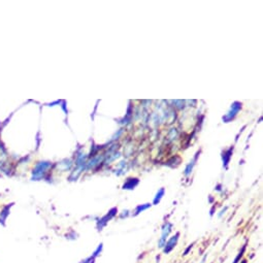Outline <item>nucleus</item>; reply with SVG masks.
Returning <instances> with one entry per match:
<instances>
[{
    "mask_svg": "<svg viewBox=\"0 0 263 263\" xmlns=\"http://www.w3.org/2000/svg\"><path fill=\"white\" fill-rule=\"evenodd\" d=\"M171 230H173V224L169 223V222H166V223L163 225V227H162V234H161L160 239H159V242H158V248H160V249L164 248Z\"/></svg>",
    "mask_w": 263,
    "mask_h": 263,
    "instance_id": "obj_1",
    "label": "nucleus"
},
{
    "mask_svg": "<svg viewBox=\"0 0 263 263\" xmlns=\"http://www.w3.org/2000/svg\"><path fill=\"white\" fill-rule=\"evenodd\" d=\"M240 108H242V103L239 102V101L233 102L232 105H231V107H230V111L228 112L223 118H222L223 119V122L228 123V122H230L231 120H233V119L235 118V116L237 115V112L240 111Z\"/></svg>",
    "mask_w": 263,
    "mask_h": 263,
    "instance_id": "obj_2",
    "label": "nucleus"
},
{
    "mask_svg": "<svg viewBox=\"0 0 263 263\" xmlns=\"http://www.w3.org/2000/svg\"><path fill=\"white\" fill-rule=\"evenodd\" d=\"M117 213H118V208H112L111 211H109L107 214L104 216V217H102L98 222H97V230L101 231L102 228L104 227L106 224H107V222L111 220V219L114 218L116 215H117Z\"/></svg>",
    "mask_w": 263,
    "mask_h": 263,
    "instance_id": "obj_3",
    "label": "nucleus"
},
{
    "mask_svg": "<svg viewBox=\"0 0 263 263\" xmlns=\"http://www.w3.org/2000/svg\"><path fill=\"white\" fill-rule=\"evenodd\" d=\"M178 239H180V232H177L173 236H171L169 239L167 240L166 243H165L164 248H163V253L164 254H169V253L173 251V250L175 248L177 243L178 242Z\"/></svg>",
    "mask_w": 263,
    "mask_h": 263,
    "instance_id": "obj_4",
    "label": "nucleus"
},
{
    "mask_svg": "<svg viewBox=\"0 0 263 263\" xmlns=\"http://www.w3.org/2000/svg\"><path fill=\"white\" fill-rule=\"evenodd\" d=\"M139 183V180L136 178H127V181L125 182L123 187H122V189L124 190H133L134 188H135L137 185H138Z\"/></svg>",
    "mask_w": 263,
    "mask_h": 263,
    "instance_id": "obj_5",
    "label": "nucleus"
},
{
    "mask_svg": "<svg viewBox=\"0 0 263 263\" xmlns=\"http://www.w3.org/2000/svg\"><path fill=\"white\" fill-rule=\"evenodd\" d=\"M232 151H233V148H230L229 150H227L226 152H224L223 155H222V158H223V166L224 167H227L228 163H229L231 155H232Z\"/></svg>",
    "mask_w": 263,
    "mask_h": 263,
    "instance_id": "obj_6",
    "label": "nucleus"
},
{
    "mask_svg": "<svg viewBox=\"0 0 263 263\" xmlns=\"http://www.w3.org/2000/svg\"><path fill=\"white\" fill-rule=\"evenodd\" d=\"M199 154H200V152H197V153H196V155H195V157H194L193 160H192V161H190V163L187 165L186 169H185V175H189L191 173H192V169H193L194 165H195V162H196L197 157H198V156H199Z\"/></svg>",
    "mask_w": 263,
    "mask_h": 263,
    "instance_id": "obj_7",
    "label": "nucleus"
},
{
    "mask_svg": "<svg viewBox=\"0 0 263 263\" xmlns=\"http://www.w3.org/2000/svg\"><path fill=\"white\" fill-rule=\"evenodd\" d=\"M149 208H151V203H145V204H139V205H137L136 208H135V211H134L133 216L139 215L140 213L143 212V211H146V209H148Z\"/></svg>",
    "mask_w": 263,
    "mask_h": 263,
    "instance_id": "obj_8",
    "label": "nucleus"
},
{
    "mask_svg": "<svg viewBox=\"0 0 263 263\" xmlns=\"http://www.w3.org/2000/svg\"><path fill=\"white\" fill-rule=\"evenodd\" d=\"M164 193H165V189H164V188H161V189L158 191L157 194H156V196L154 197V200H153V203H154L155 205H157L158 203L161 201L162 197L164 196Z\"/></svg>",
    "mask_w": 263,
    "mask_h": 263,
    "instance_id": "obj_9",
    "label": "nucleus"
},
{
    "mask_svg": "<svg viewBox=\"0 0 263 263\" xmlns=\"http://www.w3.org/2000/svg\"><path fill=\"white\" fill-rule=\"evenodd\" d=\"M102 249H103V243H99V246L97 247V249L95 250V251H94L93 255H92V257H93V258L98 257V256L100 255V253L102 252Z\"/></svg>",
    "mask_w": 263,
    "mask_h": 263,
    "instance_id": "obj_10",
    "label": "nucleus"
},
{
    "mask_svg": "<svg viewBox=\"0 0 263 263\" xmlns=\"http://www.w3.org/2000/svg\"><path fill=\"white\" fill-rule=\"evenodd\" d=\"M245 250H246V246H243V249H242V251H240V252L239 253V255H237L236 257H235V259H234L233 263H239V262L240 258H242V257H243V252H245Z\"/></svg>",
    "mask_w": 263,
    "mask_h": 263,
    "instance_id": "obj_11",
    "label": "nucleus"
},
{
    "mask_svg": "<svg viewBox=\"0 0 263 263\" xmlns=\"http://www.w3.org/2000/svg\"><path fill=\"white\" fill-rule=\"evenodd\" d=\"M193 248V243H191V245H189L188 246V248L185 250V252L183 253V256H187L188 254H189V252L191 251V249Z\"/></svg>",
    "mask_w": 263,
    "mask_h": 263,
    "instance_id": "obj_12",
    "label": "nucleus"
},
{
    "mask_svg": "<svg viewBox=\"0 0 263 263\" xmlns=\"http://www.w3.org/2000/svg\"><path fill=\"white\" fill-rule=\"evenodd\" d=\"M123 213L124 214H122V215H120V218H124V217H127L128 215H129V211H123Z\"/></svg>",
    "mask_w": 263,
    "mask_h": 263,
    "instance_id": "obj_13",
    "label": "nucleus"
},
{
    "mask_svg": "<svg viewBox=\"0 0 263 263\" xmlns=\"http://www.w3.org/2000/svg\"><path fill=\"white\" fill-rule=\"evenodd\" d=\"M92 259H93V257H92V256H90V257H88L87 259H85V260L82 261L81 263H90V261L92 260ZM94 259H95V258H94Z\"/></svg>",
    "mask_w": 263,
    "mask_h": 263,
    "instance_id": "obj_14",
    "label": "nucleus"
},
{
    "mask_svg": "<svg viewBox=\"0 0 263 263\" xmlns=\"http://www.w3.org/2000/svg\"><path fill=\"white\" fill-rule=\"evenodd\" d=\"M226 211H227V208H225L224 209H222V211H221V213H220V214H219V218H221V217H222V215H223L224 213L226 212Z\"/></svg>",
    "mask_w": 263,
    "mask_h": 263,
    "instance_id": "obj_15",
    "label": "nucleus"
},
{
    "mask_svg": "<svg viewBox=\"0 0 263 263\" xmlns=\"http://www.w3.org/2000/svg\"><path fill=\"white\" fill-rule=\"evenodd\" d=\"M206 257H208V254H205V255H204V257L202 258V260H201V263H204V261H205Z\"/></svg>",
    "mask_w": 263,
    "mask_h": 263,
    "instance_id": "obj_16",
    "label": "nucleus"
},
{
    "mask_svg": "<svg viewBox=\"0 0 263 263\" xmlns=\"http://www.w3.org/2000/svg\"><path fill=\"white\" fill-rule=\"evenodd\" d=\"M242 263H247V260H243V261H242Z\"/></svg>",
    "mask_w": 263,
    "mask_h": 263,
    "instance_id": "obj_17",
    "label": "nucleus"
}]
</instances>
